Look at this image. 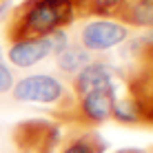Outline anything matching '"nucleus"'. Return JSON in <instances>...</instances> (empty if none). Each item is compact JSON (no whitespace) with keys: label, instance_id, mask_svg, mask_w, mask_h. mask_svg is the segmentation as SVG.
<instances>
[{"label":"nucleus","instance_id":"423d86ee","mask_svg":"<svg viewBox=\"0 0 153 153\" xmlns=\"http://www.w3.org/2000/svg\"><path fill=\"white\" fill-rule=\"evenodd\" d=\"M71 89H73V93H76V98H80L89 91H102V89H113L115 91L113 69L104 60H91L87 67H82V69L73 76Z\"/></svg>","mask_w":153,"mask_h":153},{"label":"nucleus","instance_id":"a211bd4d","mask_svg":"<svg viewBox=\"0 0 153 153\" xmlns=\"http://www.w3.org/2000/svg\"><path fill=\"white\" fill-rule=\"evenodd\" d=\"M16 153H25V151H16Z\"/></svg>","mask_w":153,"mask_h":153},{"label":"nucleus","instance_id":"9b49d317","mask_svg":"<svg viewBox=\"0 0 153 153\" xmlns=\"http://www.w3.org/2000/svg\"><path fill=\"white\" fill-rule=\"evenodd\" d=\"M118 122L122 124H138L142 122V113H140V107L133 98H126V100H115L113 104V115Z\"/></svg>","mask_w":153,"mask_h":153},{"label":"nucleus","instance_id":"7ed1b4c3","mask_svg":"<svg viewBox=\"0 0 153 153\" xmlns=\"http://www.w3.org/2000/svg\"><path fill=\"white\" fill-rule=\"evenodd\" d=\"M11 93L18 102H29V104H56L62 107L67 100V87L62 80H58L51 73H31L13 82Z\"/></svg>","mask_w":153,"mask_h":153},{"label":"nucleus","instance_id":"39448f33","mask_svg":"<svg viewBox=\"0 0 153 153\" xmlns=\"http://www.w3.org/2000/svg\"><path fill=\"white\" fill-rule=\"evenodd\" d=\"M13 142L25 153H53L60 142V126L49 120H25L13 129Z\"/></svg>","mask_w":153,"mask_h":153},{"label":"nucleus","instance_id":"6ab92c4d","mask_svg":"<svg viewBox=\"0 0 153 153\" xmlns=\"http://www.w3.org/2000/svg\"><path fill=\"white\" fill-rule=\"evenodd\" d=\"M151 53H153V47H151Z\"/></svg>","mask_w":153,"mask_h":153},{"label":"nucleus","instance_id":"0eeeda50","mask_svg":"<svg viewBox=\"0 0 153 153\" xmlns=\"http://www.w3.org/2000/svg\"><path fill=\"white\" fill-rule=\"evenodd\" d=\"M51 56V42L49 38H29V40H16L9 42L7 58L18 69H31L38 62L47 60Z\"/></svg>","mask_w":153,"mask_h":153},{"label":"nucleus","instance_id":"9d476101","mask_svg":"<svg viewBox=\"0 0 153 153\" xmlns=\"http://www.w3.org/2000/svg\"><path fill=\"white\" fill-rule=\"evenodd\" d=\"M91 60H93V58H91V53H89L87 49H82L80 45H73V42H71L60 56H56V67H58L60 73L73 78L82 67H87Z\"/></svg>","mask_w":153,"mask_h":153},{"label":"nucleus","instance_id":"f257e3e1","mask_svg":"<svg viewBox=\"0 0 153 153\" xmlns=\"http://www.w3.org/2000/svg\"><path fill=\"white\" fill-rule=\"evenodd\" d=\"M76 18L71 0H22L11 11L7 40L49 38L53 31L67 29Z\"/></svg>","mask_w":153,"mask_h":153},{"label":"nucleus","instance_id":"ddd939ff","mask_svg":"<svg viewBox=\"0 0 153 153\" xmlns=\"http://www.w3.org/2000/svg\"><path fill=\"white\" fill-rule=\"evenodd\" d=\"M13 82H16V78H13L11 69H9V67L4 65L2 60H0V93H7V91H11Z\"/></svg>","mask_w":153,"mask_h":153},{"label":"nucleus","instance_id":"dca6fc26","mask_svg":"<svg viewBox=\"0 0 153 153\" xmlns=\"http://www.w3.org/2000/svg\"><path fill=\"white\" fill-rule=\"evenodd\" d=\"M144 153H153V146H149V149H146Z\"/></svg>","mask_w":153,"mask_h":153},{"label":"nucleus","instance_id":"f3484780","mask_svg":"<svg viewBox=\"0 0 153 153\" xmlns=\"http://www.w3.org/2000/svg\"><path fill=\"white\" fill-rule=\"evenodd\" d=\"M0 60H2V45H0Z\"/></svg>","mask_w":153,"mask_h":153},{"label":"nucleus","instance_id":"f8f14e48","mask_svg":"<svg viewBox=\"0 0 153 153\" xmlns=\"http://www.w3.org/2000/svg\"><path fill=\"white\" fill-rule=\"evenodd\" d=\"M49 42H51V56H60L67 47L71 45V38H69V31L67 29H58L49 36Z\"/></svg>","mask_w":153,"mask_h":153},{"label":"nucleus","instance_id":"6e6552de","mask_svg":"<svg viewBox=\"0 0 153 153\" xmlns=\"http://www.w3.org/2000/svg\"><path fill=\"white\" fill-rule=\"evenodd\" d=\"M113 20L124 27H151L153 29V0H124Z\"/></svg>","mask_w":153,"mask_h":153},{"label":"nucleus","instance_id":"2eb2a0df","mask_svg":"<svg viewBox=\"0 0 153 153\" xmlns=\"http://www.w3.org/2000/svg\"><path fill=\"white\" fill-rule=\"evenodd\" d=\"M115 153H144V149H120Z\"/></svg>","mask_w":153,"mask_h":153},{"label":"nucleus","instance_id":"f03ea898","mask_svg":"<svg viewBox=\"0 0 153 153\" xmlns=\"http://www.w3.org/2000/svg\"><path fill=\"white\" fill-rule=\"evenodd\" d=\"M115 91L113 89H102V91H89L80 98L67 100L62 107H58V111L69 107L71 118L69 122L82 129H93L98 124H104L107 120H111L113 115V104H115Z\"/></svg>","mask_w":153,"mask_h":153},{"label":"nucleus","instance_id":"20e7f679","mask_svg":"<svg viewBox=\"0 0 153 153\" xmlns=\"http://www.w3.org/2000/svg\"><path fill=\"white\" fill-rule=\"evenodd\" d=\"M80 42L78 45L87 49L89 53H102L113 47L122 45L129 38V27L113 18H93L80 27Z\"/></svg>","mask_w":153,"mask_h":153},{"label":"nucleus","instance_id":"1a4fd4ad","mask_svg":"<svg viewBox=\"0 0 153 153\" xmlns=\"http://www.w3.org/2000/svg\"><path fill=\"white\" fill-rule=\"evenodd\" d=\"M107 142L93 129H80L76 133H69L60 146V153H104Z\"/></svg>","mask_w":153,"mask_h":153},{"label":"nucleus","instance_id":"4468645a","mask_svg":"<svg viewBox=\"0 0 153 153\" xmlns=\"http://www.w3.org/2000/svg\"><path fill=\"white\" fill-rule=\"evenodd\" d=\"M71 4H73V11H76V16H82V13H87L91 0H71Z\"/></svg>","mask_w":153,"mask_h":153}]
</instances>
